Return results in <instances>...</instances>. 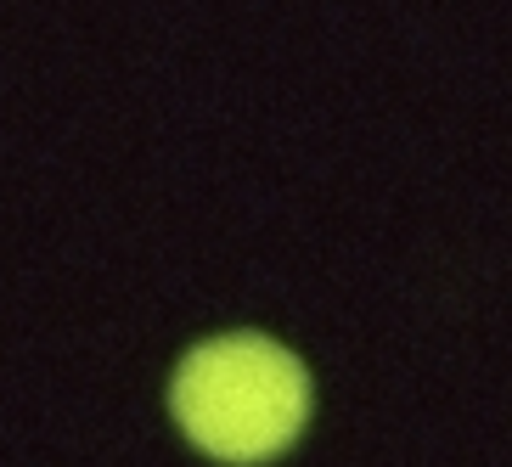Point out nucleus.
Here are the masks:
<instances>
[{
	"label": "nucleus",
	"mask_w": 512,
	"mask_h": 467,
	"mask_svg": "<svg viewBox=\"0 0 512 467\" xmlns=\"http://www.w3.org/2000/svg\"><path fill=\"white\" fill-rule=\"evenodd\" d=\"M169 417L214 462H276L310 422V372L265 332H220L175 366Z\"/></svg>",
	"instance_id": "f257e3e1"
}]
</instances>
